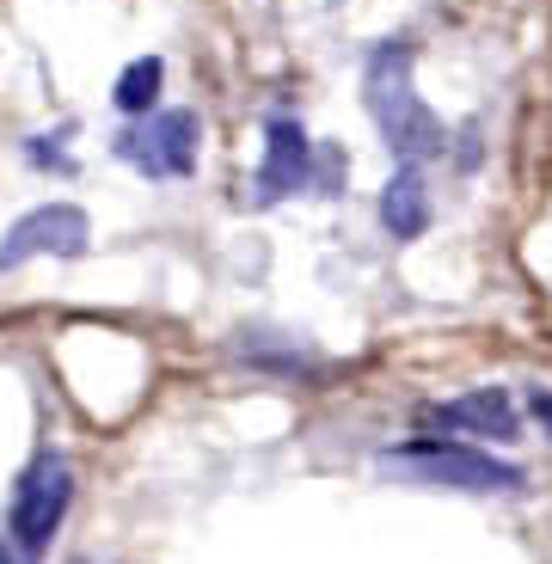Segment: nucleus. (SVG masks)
I'll return each mask as SVG.
<instances>
[{
  "label": "nucleus",
  "mask_w": 552,
  "mask_h": 564,
  "mask_svg": "<svg viewBox=\"0 0 552 564\" xmlns=\"http://www.w3.org/2000/svg\"><path fill=\"white\" fill-rule=\"evenodd\" d=\"M387 466L393 473H411L424 485H442V491H522V466L497 460L485 448H467V442H448V436H418V442H399L387 448Z\"/></svg>",
  "instance_id": "nucleus-2"
},
{
  "label": "nucleus",
  "mask_w": 552,
  "mask_h": 564,
  "mask_svg": "<svg viewBox=\"0 0 552 564\" xmlns=\"http://www.w3.org/2000/svg\"><path fill=\"white\" fill-rule=\"evenodd\" d=\"M430 417L442 430H461V436H485V442H516L522 417H516L510 393H497V387H479V393H461V399H442Z\"/></svg>",
  "instance_id": "nucleus-7"
},
{
  "label": "nucleus",
  "mask_w": 552,
  "mask_h": 564,
  "mask_svg": "<svg viewBox=\"0 0 552 564\" xmlns=\"http://www.w3.org/2000/svg\"><path fill=\"white\" fill-rule=\"evenodd\" d=\"M313 154H320V148L307 141V129L289 111H277L264 123V160H258V178H252V203H283V197H295V191H307Z\"/></svg>",
  "instance_id": "nucleus-6"
},
{
  "label": "nucleus",
  "mask_w": 552,
  "mask_h": 564,
  "mask_svg": "<svg viewBox=\"0 0 552 564\" xmlns=\"http://www.w3.org/2000/svg\"><path fill=\"white\" fill-rule=\"evenodd\" d=\"M68 503H74V466L62 460V454L43 448L37 460L19 473L13 509H7V534H13L19 564H31V558H43V552H50V540H56Z\"/></svg>",
  "instance_id": "nucleus-3"
},
{
  "label": "nucleus",
  "mask_w": 552,
  "mask_h": 564,
  "mask_svg": "<svg viewBox=\"0 0 552 564\" xmlns=\"http://www.w3.org/2000/svg\"><path fill=\"white\" fill-rule=\"evenodd\" d=\"M381 227L393 240H418L430 227V191H424V172L418 166H399L381 191Z\"/></svg>",
  "instance_id": "nucleus-8"
},
{
  "label": "nucleus",
  "mask_w": 552,
  "mask_h": 564,
  "mask_svg": "<svg viewBox=\"0 0 552 564\" xmlns=\"http://www.w3.org/2000/svg\"><path fill=\"white\" fill-rule=\"evenodd\" d=\"M362 93H368V117L381 129V141L399 154V166H418V160L442 154V117L418 99V80H411V43H375V56L362 68Z\"/></svg>",
  "instance_id": "nucleus-1"
},
{
  "label": "nucleus",
  "mask_w": 552,
  "mask_h": 564,
  "mask_svg": "<svg viewBox=\"0 0 552 564\" xmlns=\"http://www.w3.org/2000/svg\"><path fill=\"white\" fill-rule=\"evenodd\" d=\"M117 160L142 172V178L166 184V178H191L203 160V123L197 111H184V105H166V111H148L117 135Z\"/></svg>",
  "instance_id": "nucleus-4"
},
{
  "label": "nucleus",
  "mask_w": 552,
  "mask_h": 564,
  "mask_svg": "<svg viewBox=\"0 0 552 564\" xmlns=\"http://www.w3.org/2000/svg\"><path fill=\"white\" fill-rule=\"evenodd\" d=\"M528 405H534V423H540V430H546V436H552V393H534V399H528Z\"/></svg>",
  "instance_id": "nucleus-10"
},
{
  "label": "nucleus",
  "mask_w": 552,
  "mask_h": 564,
  "mask_svg": "<svg viewBox=\"0 0 552 564\" xmlns=\"http://www.w3.org/2000/svg\"><path fill=\"white\" fill-rule=\"evenodd\" d=\"M86 246H93V221L80 203H43L0 234V270H19L31 258H74Z\"/></svg>",
  "instance_id": "nucleus-5"
},
{
  "label": "nucleus",
  "mask_w": 552,
  "mask_h": 564,
  "mask_svg": "<svg viewBox=\"0 0 552 564\" xmlns=\"http://www.w3.org/2000/svg\"><path fill=\"white\" fill-rule=\"evenodd\" d=\"M160 99H166V62L160 56H136L123 74L111 80V105L123 117H148L160 111Z\"/></svg>",
  "instance_id": "nucleus-9"
}]
</instances>
